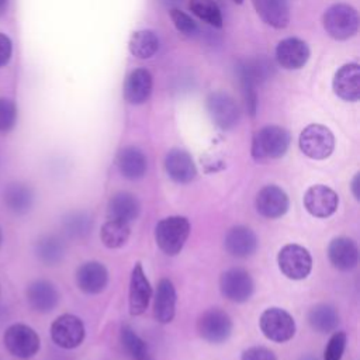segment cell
Listing matches in <instances>:
<instances>
[{
  "label": "cell",
  "instance_id": "obj_37",
  "mask_svg": "<svg viewBox=\"0 0 360 360\" xmlns=\"http://www.w3.org/2000/svg\"><path fill=\"white\" fill-rule=\"evenodd\" d=\"M346 333L342 330L335 332L323 352V360H340L343 356V352L346 349Z\"/></svg>",
  "mask_w": 360,
  "mask_h": 360
},
{
  "label": "cell",
  "instance_id": "obj_22",
  "mask_svg": "<svg viewBox=\"0 0 360 360\" xmlns=\"http://www.w3.org/2000/svg\"><path fill=\"white\" fill-rule=\"evenodd\" d=\"M328 257L333 267L342 271H349L357 266L359 248L353 239L339 236L330 240L328 246Z\"/></svg>",
  "mask_w": 360,
  "mask_h": 360
},
{
  "label": "cell",
  "instance_id": "obj_7",
  "mask_svg": "<svg viewBox=\"0 0 360 360\" xmlns=\"http://www.w3.org/2000/svg\"><path fill=\"white\" fill-rule=\"evenodd\" d=\"M263 335L276 343L288 342L295 335V321L284 309L273 307L262 312L259 319Z\"/></svg>",
  "mask_w": 360,
  "mask_h": 360
},
{
  "label": "cell",
  "instance_id": "obj_12",
  "mask_svg": "<svg viewBox=\"0 0 360 360\" xmlns=\"http://www.w3.org/2000/svg\"><path fill=\"white\" fill-rule=\"evenodd\" d=\"M339 197L328 186L315 184L311 186L304 194L305 210L316 218H328L338 210Z\"/></svg>",
  "mask_w": 360,
  "mask_h": 360
},
{
  "label": "cell",
  "instance_id": "obj_14",
  "mask_svg": "<svg viewBox=\"0 0 360 360\" xmlns=\"http://www.w3.org/2000/svg\"><path fill=\"white\" fill-rule=\"evenodd\" d=\"M309 59V48L305 41L290 37L278 42L276 48V60L277 63L287 69L295 70L301 69Z\"/></svg>",
  "mask_w": 360,
  "mask_h": 360
},
{
  "label": "cell",
  "instance_id": "obj_41",
  "mask_svg": "<svg viewBox=\"0 0 360 360\" xmlns=\"http://www.w3.org/2000/svg\"><path fill=\"white\" fill-rule=\"evenodd\" d=\"M359 186H360V173H356V176L352 180V193L356 200H360V193H359Z\"/></svg>",
  "mask_w": 360,
  "mask_h": 360
},
{
  "label": "cell",
  "instance_id": "obj_8",
  "mask_svg": "<svg viewBox=\"0 0 360 360\" xmlns=\"http://www.w3.org/2000/svg\"><path fill=\"white\" fill-rule=\"evenodd\" d=\"M207 110L214 124L226 131L238 125L240 110L238 103L228 93L212 91L207 97Z\"/></svg>",
  "mask_w": 360,
  "mask_h": 360
},
{
  "label": "cell",
  "instance_id": "obj_4",
  "mask_svg": "<svg viewBox=\"0 0 360 360\" xmlns=\"http://www.w3.org/2000/svg\"><path fill=\"white\" fill-rule=\"evenodd\" d=\"M298 145L301 152L315 160L326 159L335 149V136L332 131L321 124H309L300 134Z\"/></svg>",
  "mask_w": 360,
  "mask_h": 360
},
{
  "label": "cell",
  "instance_id": "obj_39",
  "mask_svg": "<svg viewBox=\"0 0 360 360\" xmlns=\"http://www.w3.org/2000/svg\"><path fill=\"white\" fill-rule=\"evenodd\" d=\"M240 360H277L276 354L262 346H253L246 350H243Z\"/></svg>",
  "mask_w": 360,
  "mask_h": 360
},
{
  "label": "cell",
  "instance_id": "obj_19",
  "mask_svg": "<svg viewBox=\"0 0 360 360\" xmlns=\"http://www.w3.org/2000/svg\"><path fill=\"white\" fill-rule=\"evenodd\" d=\"M76 284L86 294H98L108 284V271L100 262H86L76 271Z\"/></svg>",
  "mask_w": 360,
  "mask_h": 360
},
{
  "label": "cell",
  "instance_id": "obj_28",
  "mask_svg": "<svg viewBox=\"0 0 360 360\" xmlns=\"http://www.w3.org/2000/svg\"><path fill=\"white\" fill-rule=\"evenodd\" d=\"M238 73L242 84L256 87L257 83L269 79L274 73V66L267 58L260 56L243 60L238 68Z\"/></svg>",
  "mask_w": 360,
  "mask_h": 360
},
{
  "label": "cell",
  "instance_id": "obj_36",
  "mask_svg": "<svg viewBox=\"0 0 360 360\" xmlns=\"http://www.w3.org/2000/svg\"><path fill=\"white\" fill-rule=\"evenodd\" d=\"M17 121V107L13 100L0 97V132H8Z\"/></svg>",
  "mask_w": 360,
  "mask_h": 360
},
{
  "label": "cell",
  "instance_id": "obj_5",
  "mask_svg": "<svg viewBox=\"0 0 360 360\" xmlns=\"http://www.w3.org/2000/svg\"><path fill=\"white\" fill-rule=\"evenodd\" d=\"M3 342L8 353L18 359H30L35 356L41 346L38 333L24 323L10 325L3 335Z\"/></svg>",
  "mask_w": 360,
  "mask_h": 360
},
{
  "label": "cell",
  "instance_id": "obj_24",
  "mask_svg": "<svg viewBox=\"0 0 360 360\" xmlns=\"http://www.w3.org/2000/svg\"><path fill=\"white\" fill-rule=\"evenodd\" d=\"M117 166L120 173L128 180H139L146 174V155L136 146H125L117 155Z\"/></svg>",
  "mask_w": 360,
  "mask_h": 360
},
{
  "label": "cell",
  "instance_id": "obj_25",
  "mask_svg": "<svg viewBox=\"0 0 360 360\" xmlns=\"http://www.w3.org/2000/svg\"><path fill=\"white\" fill-rule=\"evenodd\" d=\"M107 212L108 218L111 219H118L131 224L138 218L141 212V204L132 193L118 191L114 195H111L107 205Z\"/></svg>",
  "mask_w": 360,
  "mask_h": 360
},
{
  "label": "cell",
  "instance_id": "obj_34",
  "mask_svg": "<svg viewBox=\"0 0 360 360\" xmlns=\"http://www.w3.org/2000/svg\"><path fill=\"white\" fill-rule=\"evenodd\" d=\"M190 10L207 24L221 28L222 27V13L214 0H190Z\"/></svg>",
  "mask_w": 360,
  "mask_h": 360
},
{
  "label": "cell",
  "instance_id": "obj_6",
  "mask_svg": "<svg viewBox=\"0 0 360 360\" xmlns=\"http://www.w3.org/2000/svg\"><path fill=\"white\" fill-rule=\"evenodd\" d=\"M277 263L281 273L290 280H302L312 270L311 253L297 243L283 246L277 255Z\"/></svg>",
  "mask_w": 360,
  "mask_h": 360
},
{
  "label": "cell",
  "instance_id": "obj_17",
  "mask_svg": "<svg viewBox=\"0 0 360 360\" xmlns=\"http://www.w3.org/2000/svg\"><path fill=\"white\" fill-rule=\"evenodd\" d=\"M165 170L167 176L180 184H187L197 174L195 163L191 155L183 149H170L165 158Z\"/></svg>",
  "mask_w": 360,
  "mask_h": 360
},
{
  "label": "cell",
  "instance_id": "obj_38",
  "mask_svg": "<svg viewBox=\"0 0 360 360\" xmlns=\"http://www.w3.org/2000/svg\"><path fill=\"white\" fill-rule=\"evenodd\" d=\"M170 18L174 24V27L177 28V31H180L184 35H195L198 31V27L195 24V21L186 14L184 11L179 10V8H172L170 10Z\"/></svg>",
  "mask_w": 360,
  "mask_h": 360
},
{
  "label": "cell",
  "instance_id": "obj_29",
  "mask_svg": "<svg viewBox=\"0 0 360 360\" xmlns=\"http://www.w3.org/2000/svg\"><path fill=\"white\" fill-rule=\"evenodd\" d=\"M35 256L39 262H42L46 266H56L59 264L65 257V243L63 240L56 235H44L41 236L34 246Z\"/></svg>",
  "mask_w": 360,
  "mask_h": 360
},
{
  "label": "cell",
  "instance_id": "obj_42",
  "mask_svg": "<svg viewBox=\"0 0 360 360\" xmlns=\"http://www.w3.org/2000/svg\"><path fill=\"white\" fill-rule=\"evenodd\" d=\"M8 4H10V0H0V17L7 13Z\"/></svg>",
  "mask_w": 360,
  "mask_h": 360
},
{
  "label": "cell",
  "instance_id": "obj_40",
  "mask_svg": "<svg viewBox=\"0 0 360 360\" xmlns=\"http://www.w3.org/2000/svg\"><path fill=\"white\" fill-rule=\"evenodd\" d=\"M13 53V44L10 41V38L0 32V68L6 66L10 62Z\"/></svg>",
  "mask_w": 360,
  "mask_h": 360
},
{
  "label": "cell",
  "instance_id": "obj_15",
  "mask_svg": "<svg viewBox=\"0 0 360 360\" xmlns=\"http://www.w3.org/2000/svg\"><path fill=\"white\" fill-rule=\"evenodd\" d=\"M224 246L231 256L238 259H246L257 250L259 240L256 233L250 228L245 225H236L226 232Z\"/></svg>",
  "mask_w": 360,
  "mask_h": 360
},
{
  "label": "cell",
  "instance_id": "obj_33",
  "mask_svg": "<svg viewBox=\"0 0 360 360\" xmlns=\"http://www.w3.org/2000/svg\"><path fill=\"white\" fill-rule=\"evenodd\" d=\"M121 345L131 360H155L148 345L129 326L121 329Z\"/></svg>",
  "mask_w": 360,
  "mask_h": 360
},
{
  "label": "cell",
  "instance_id": "obj_18",
  "mask_svg": "<svg viewBox=\"0 0 360 360\" xmlns=\"http://www.w3.org/2000/svg\"><path fill=\"white\" fill-rule=\"evenodd\" d=\"M25 295L30 307L39 314L51 312L59 302L58 288L48 280H35L30 283Z\"/></svg>",
  "mask_w": 360,
  "mask_h": 360
},
{
  "label": "cell",
  "instance_id": "obj_30",
  "mask_svg": "<svg viewBox=\"0 0 360 360\" xmlns=\"http://www.w3.org/2000/svg\"><path fill=\"white\" fill-rule=\"evenodd\" d=\"M340 322L339 312L329 304H316L308 312L309 326L319 333L333 332Z\"/></svg>",
  "mask_w": 360,
  "mask_h": 360
},
{
  "label": "cell",
  "instance_id": "obj_10",
  "mask_svg": "<svg viewBox=\"0 0 360 360\" xmlns=\"http://www.w3.org/2000/svg\"><path fill=\"white\" fill-rule=\"evenodd\" d=\"M197 330L204 340L222 343L232 333V319L221 308H210L198 318Z\"/></svg>",
  "mask_w": 360,
  "mask_h": 360
},
{
  "label": "cell",
  "instance_id": "obj_3",
  "mask_svg": "<svg viewBox=\"0 0 360 360\" xmlns=\"http://www.w3.org/2000/svg\"><path fill=\"white\" fill-rule=\"evenodd\" d=\"M323 28L333 39H349L359 30V14L356 8L349 4H332L323 14Z\"/></svg>",
  "mask_w": 360,
  "mask_h": 360
},
{
  "label": "cell",
  "instance_id": "obj_16",
  "mask_svg": "<svg viewBox=\"0 0 360 360\" xmlns=\"http://www.w3.org/2000/svg\"><path fill=\"white\" fill-rule=\"evenodd\" d=\"M152 297V287L141 263H135L129 280V314L138 316L143 314Z\"/></svg>",
  "mask_w": 360,
  "mask_h": 360
},
{
  "label": "cell",
  "instance_id": "obj_32",
  "mask_svg": "<svg viewBox=\"0 0 360 360\" xmlns=\"http://www.w3.org/2000/svg\"><path fill=\"white\" fill-rule=\"evenodd\" d=\"M129 235H131L129 224L118 219H111V218H108V221L104 222L100 231V239L103 245L110 249H117L124 246Z\"/></svg>",
  "mask_w": 360,
  "mask_h": 360
},
{
  "label": "cell",
  "instance_id": "obj_2",
  "mask_svg": "<svg viewBox=\"0 0 360 360\" xmlns=\"http://www.w3.org/2000/svg\"><path fill=\"white\" fill-rule=\"evenodd\" d=\"M191 231L190 221L183 215H172L160 219L155 226V240L167 256L181 252Z\"/></svg>",
  "mask_w": 360,
  "mask_h": 360
},
{
  "label": "cell",
  "instance_id": "obj_21",
  "mask_svg": "<svg viewBox=\"0 0 360 360\" xmlns=\"http://www.w3.org/2000/svg\"><path fill=\"white\" fill-rule=\"evenodd\" d=\"M153 80L149 70L139 68L132 70L124 82V98L134 105L143 104L152 94Z\"/></svg>",
  "mask_w": 360,
  "mask_h": 360
},
{
  "label": "cell",
  "instance_id": "obj_23",
  "mask_svg": "<svg viewBox=\"0 0 360 360\" xmlns=\"http://www.w3.org/2000/svg\"><path fill=\"white\" fill-rule=\"evenodd\" d=\"M176 288L169 278H162L158 283L153 302V314L159 323H169L176 314Z\"/></svg>",
  "mask_w": 360,
  "mask_h": 360
},
{
  "label": "cell",
  "instance_id": "obj_35",
  "mask_svg": "<svg viewBox=\"0 0 360 360\" xmlns=\"http://www.w3.org/2000/svg\"><path fill=\"white\" fill-rule=\"evenodd\" d=\"M91 228L93 219L84 212H73L63 219V229L70 238H86L91 232Z\"/></svg>",
  "mask_w": 360,
  "mask_h": 360
},
{
  "label": "cell",
  "instance_id": "obj_13",
  "mask_svg": "<svg viewBox=\"0 0 360 360\" xmlns=\"http://www.w3.org/2000/svg\"><path fill=\"white\" fill-rule=\"evenodd\" d=\"M257 212L269 219H276L283 217L290 207V200L287 193L274 184L264 186L256 195L255 201Z\"/></svg>",
  "mask_w": 360,
  "mask_h": 360
},
{
  "label": "cell",
  "instance_id": "obj_44",
  "mask_svg": "<svg viewBox=\"0 0 360 360\" xmlns=\"http://www.w3.org/2000/svg\"><path fill=\"white\" fill-rule=\"evenodd\" d=\"M233 1H235V3H238V4H240L243 0H233Z\"/></svg>",
  "mask_w": 360,
  "mask_h": 360
},
{
  "label": "cell",
  "instance_id": "obj_45",
  "mask_svg": "<svg viewBox=\"0 0 360 360\" xmlns=\"http://www.w3.org/2000/svg\"><path fill=\"white\" fill-rule=\"evenodd\" d=\"M0 242H1V231H0Z\"/></svg>",
  "mask_w": 360,
  "mask_h": 360
},
{
  "label": "cell",
  "instance_id": "obj_11",
  "mask_svg": "<svg viewBox=\"0 0 360 360\" xmlns=\"http://www.w3.org/2000/svg\"><path fill=\"white\" fill-rule=\"evenodd\" d=\"M86 330L82 319L72 314L58 316L51 325V338L62 349H75L82 345Z\"/></svg>",
  "mask_w": 360,
  "mask_h": 360
},
{
  "label": "cell",
  "instance_id": "obj_43",
  "mask_svg": "<svg viewBox=\"0 0 360 360\" xmlns=\"http://www.w3.org/2000/svg\"><path fill=\"white\" fill-rule=\"evenodd\" d=\"M160 1L169 7H173V6H177L179 3H181L183 0H160Z\"/></svg>",
  "mask_w": 360,
  "mask_h": 360
},
{
  "label": "cell",
  "instance_id": "obj_27",
  "mask_svg": "<svg viewBox=\"0 0 360 360\" xmlns=\"http://www.w3.org/2000/svg\"><path fill=\"white\" fill-rule=\"evenodd\" d=\"M262 20L273 28H285L290 22V6L287 0H252Z\"/></svg>",
  "mask_w": 360,
  "mask_h": 360
},
{
  "label": "cell",
  "instance_id": "obj_9",
  "mask_svg": "<svg viewBox=\"0 0 360 360\" xmlns=\"http://www.w3.org/2000/svg\"><path fill=\"white\" fill-rule=\"evenodd\" d=\"M219 290L222 295L231 302H246L255 290L252 276L240 267L225 270L219 277Z\"/></svg>",
  "mask_w": 360,
  "mask_h": 360
},
{
  "label": "cell",
  "instance_id": "obj_26",
  "mask_svg": "<svg viewBox=\"0 0 360 360\" xmlns=\"http://www.w3.org/2000/svg\"><path fill=\"white\" fill-rule=\"evenodd\" d=\"M3 202L6 208L15 215L27 214L34 204V191L24 183H10L4 187Z\"/></svg>",
  "mask_w": 360,
  "mask_h": 360
},
{
  "label": "cell",
  "instance_id": "obj_31",
  "mask_svg": "<svg viewBox=\"0 0 360 360\" xmlns=\"http://www.w3.org/2000/svg\"><path fill=\"white\" fill-rule=\"evenodd\" d=\"M128 46L138 59H149L159 51L160 42L152 30H139L131 35Z\"/></svg>",
  "mask_w": 360,
  "mask_h": 360
},
{
  "label": "cell",
  "instance_id": "obj_20",
  "mask_svg": "<svg viewBox=\"0 0 360 360\" xmlns=\"http://www.w3.org/2000/svg\"><path fill=\"white\" fill-rule=\"evenodd\" d=\"M333 91L345 101H357L360 98V66L346 63L335 73Z\"/></svg>",
  "mask_w": 360,
  "mask_h": 360
},
{
  "label": "cell",
  "instance_id": "obj_1",
  "mask_svg": "<svg viewBox=\"0 0 360 360\" xmlns=\"http://www.w3.org/2000/svg\"><path fill=\"white\" fill-rule=\"evenodd\" d=\"M291 136L288 131L278 125H266L260 128L252 141V158L256 162L278 159L285 155Z\"/></svg>",
  "mask_w": 360,
  "mask_h": 360
}]
</instances>
